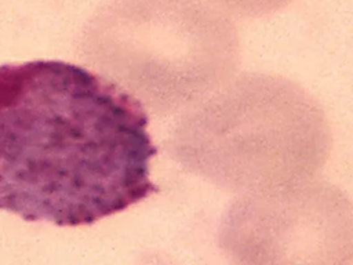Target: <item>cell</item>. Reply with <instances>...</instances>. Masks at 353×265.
<instances>
[{"mask_svg":"<svg viewBox=\"0 0 353 265\" xmlns=\"http://www.w3.org/2000/svg\"><path fill=\"white\" fill-rule=\"evenodd\" d=\"M143 104L59 59L0 65V210L83 226L156 193Z\"/></svg>","mask_w":353,"mask_h":265,"instance_id":"obj_1","label":"cell"},{"mask_svg":"<svg viewBox=\"0 0 353 265\" xmlns=\"http://www.w3.org/2000/svg\"><path fill=\"white\" fill-rule=\"evenodd\" d=\"M167 148L186 171L243 195L314 178L332 132L323 106L296 81L241 73L186 109Z\"/></svg>","mask_w":353,"mask_h":265,"instance_id":"obj_2","label":"cell"},{"mask_svg":"<svg viewBox=\"0 0 353 265\" xmlns=\"http://www.w3.org/2000/svg\"><path fill=\"white\" fill-rule=\"evenodd\" d=\"M103 36L157 115L185 112L233 77L240 62L232 17L207 0H116Z\"/></svg>","mask_w":353,"mask_h":265,"instance_id":"obj_3","label":"cell"},{"mask_svg":"<svg viewBox=\"0 0 353 265\" xmlns=\"http://www.w3.org/2000/svg\"><path fill=\"white\" fill-rule=\"evenodd\" d=\"M218 244L228 265H353V203L316 177L243 193Z\"/></svg>","mask_w":353,"mask_h":265,"instance_id":"obj_4","label":"cell"},{"mask_svg":"<svg viewBox=\"0 0 353 265\" xmlns=\"http://www.w3.org/2000/svg\"><path fill=\"white\" fill-rule=\"evenodd\" d=\"M229 17L237 18H262L272 15L294 0H207Z\"/></svg>","mask_w":353,"mask_h":265,"instance_id":"obj_5","label":"cell"}]
</instances>
